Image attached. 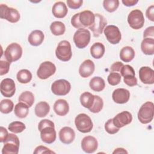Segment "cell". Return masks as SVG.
<instances>
[{"mask_svg":"<svg viewBox=\"0 0 154 154\" xmlns=\"http://www.w3.org/2000/svg\"><path fill=\"white\" fill-rule=\"evenodd\" d=\"M153 106V103L149 101L141 105L137 115L138 119L141 123L147 124L152 122L154 114Z\"/></svg>","mask_w":154,"mask_h":154,"instance_id":"obj_1","label":"cell"},{"mask_svg":"<svg viewBox=\"0 0 154 154\" xmlns=\"http://www.w3.org/2000/svg\"><path fill=\"white\" fill-rule=\"evenodd\" d=\"M19 140L13 134H10L4 141V146L2 149V154H17L19 148Z\"/></svg>","mask_w":154,"mask_h":154,"instance_id":"obj_2","label":"cell"},{"mask_svg":"<svg viewBox=\"0 0 154 154\" xmlns=\"http://www.w3.org/2000/svg\"><path fill=\"white\" fill-rule=\"evenodd\" d=\"M75 125L77 130L82 133L90 132L93 127L91 118L84 113L79 114L75 117Z\"/></svg>","mask_w":154,"mask_h":154,"instance_id":"obj_3","label":"cell"},{"mask_svg":"<svg viewBox=\"0 0 154 154\" xmlns=\"http://www.w3.org/2000/svg\"><path fill=\"white\" fill-rule=\"evenodd\" d=\"M90 37L91 34L88 29L79 28L73 35V42L78 48L83 49L90 43Z\"/></svg>","mask_w":154,"mask_h":154,"instance_id":"obj_4","label":"cell"},{"mask_svg":"<svg viewBox=\"0 0 154 154\" xmlns=\"http://www.w3.org/2000/svg\"><path fill=\"white\" fill-rule=\"evenodd\" d=\"M55 55L57 58L62 61H69L72 56L70 42L67 40L61 41L56 48Z\"/></svg>","mask_w":154,"mask_h":154,"instance_id":"obj_5","label":"cell"},{"mask_svg":"<svg viewBox=\"0 0 154 154\" xmlns=\"http://www.w3.org/2000/svg\"><path fill=\"white\" fill-rule=\"evenodd\" d=\"M22 55V48L17 43L10 44L4 52V57L7 61L10 63L19 60Z\"/></svg>","mask_w":154,"mask_h":154,"instance_id":"obj_6","label":"cell"},{"mask_svg":"<svg viewBox=\"0 0 154 154\" xmlns=\"http://www.w3.org/2000/svg\"><path fill=\"white\" fill-rule=\"evenodd\" d=\"M128 22L132 29L141 28L144 23V18L142 11L138 9L131 11L128 16Z\"/></svg>","mask_w":154,"mask_h":154,"instance_id":"obj_7","label":"cell"},{"mask_svg":"<svg viewBox=\"0 0 154 154\" xmlns=\"http://www.w3.org/2000/svg\"><path fill=\"white\" fill-rule=\"evenodd\" d=\"M1 18L7 20L11 23H16L20 19L19 11L12 7H8L7 5L1 4L0 5Z\"/></svg>","mask_w":154,"mask_h":154,"instance_id":"obj_8","label":"cell"},{"mask_svg":"<svg viewBox=\"0 0 154 154\" xmlns=\"http://www.w3.org/2000/svg\"><path fill=\"white\" fill-rule=\"evenodd\" d=\"M71 89L70 82L66 79H58L54 81L51 85L52 92L57 96H65Z\"/></svg>","mask_w":154,"mask_h":154,"instance_id":"obj_9","label":"cell"},{"mask_svg":"<svg viewBox=\"0 0 154 154\" xmlns=\"http://www.w3.org/2000/svg\"><path fill=\"white\" fill-rule=\"evenodd\" d=\"M121 76L123 77L124 82L129 87H134L137 84V79L134 68L128 64L123 65L120 70Z\"/></svg>","mask_w":154,"mask_h":154,"instance_id":"obj_10","label":"cell"},{"mask_svg":"<svg viewBox=\"0 0 154 154\" xmlns=\"http://www.w3.org/2000/svg\"><path fill=\"white\" fill-rule=\"evenodd\" d=\"M56 71L55 64L51 61H44L42 63L37 71V76L41 79H46L53 75Z\"/></svg>","mask_w":154,"mask_h":154,"instance_id":"obj_11","label":"cell"},{"mask_svg":"<svg viewBox=\"0 0 154 154\" xmlns=\"http://www.w3.org/2000/svg\"><path fill=\"white\" fill-rule=\"evenodd\" d=\"M103 32L107 40L111 44L116 45L121 40V32L119 28L115 25H110L106 26L104 28Z\"/></svg>","mask_w":154,"mask_h":154,"instance_id":"obj_12","label":"cell"},{"mask_svg":"<svg viewBox=\"0 0 154 154\" xmlns=\"http://www.w3.org/2000/svg\"><path fill=\"white\" fill-rule=\"evenodd\" d=\"M107 24L105 18L100 14H95V20L94 23L88 28L92 31L93 36L97 37L103 32V30L105 28Z\"/></svg>","mask_w":154,"mask_h":154,"instance_id":"obj_13","label":"cell"},{"mask_svg":"<svg viewBox=\"0 0 154 154\" xmlns=\"http://www.w3.org/2000/svg\"><path fill=\"white\" fill-rule=\"evenodd\" d=\"M1 93L6 97H12L16 91L14 81L11 78H5L1 82Z\"/></svg>","mask_w":154,"mask_h":154,"instance_id":"obj_14","label":"cell"},{"mask_svg":"<svg viewBox=\"0 0 154 154\" xmlns=\"http://www.w3.org/2000/svg\"><path fill=\"white\" fill-rule=\"evenodd\" d=\"M132 120V116L129 111H124L117 114L113 119L114 125L118 128H121L131 123Z\"/></svg>","mask_w":154,"mask_h":154,"instance_id":"obj_15","label":"cell"},{"mask_svg":"<svg viewBox=\"0 0 154 154\" xmlns=\"http://www.w3.org/2000/svg\"><path fill=\"white\" fill-rule=\"evenodd\" d=\"M98 147V143L96 138L93 136H86L82 140L81 148L84 152L87 153L94 152Z\"/></svg>","mask_w":154,"mask_h":154,"instance_id":"obj_16","label":"cell"},{"mask_svg":"<svg viewBox=\"0 0 154 154\" xmlns=\"http://www.w3.org/2000/svg\"><path fill=\"white\" fill-rule=\"evenodd\" d=\"M40 138L42 141L47 144H51L56 140V131L55 125L48 126L40 131Z\"/></svg>","mask_w":154,"mask_h":154,"instance_id":"obj_17","label":"cell"},{"mask_svg":"<svg viewBox=\"0 0 154 154\" xmlns=\"http://www.w3.org/2000/svg\"><path fill=\"white\" fill-rule=\"evenodd\" d=\"M139 78L144 84H153L154 83V71L148 66L141 67L139 70Z\"/></svg>","mask_w":154,"mask_h":154,"instance_id":"obj_18","label":"cell"},{"mask_svg":"<svg viewBox=\"0 0 154 154\" xmlns=\"http://www.w3.org/2000/svg\"><path fill=\"white\" fill-rule=\"evenodd\" d=\"M112 100L116 103L123 104L129 100L130 97V93L129 90L125 88H117L112 92Z\"/></svg>","mask_w":154,"mask_h":154,"instance_id":"obj_19","label":"cell"},{"mask_svg":"<svg viewBox=\"0 0 154 154\" xmlns=\"http://www.w3.org/2000/svg\"><path fill=\"white\" fill-rule=\"evenodd\" d=\"M75 138V133L73 129L65 126L61 128L59 132V138L60 141L66 144L72 143Z\"/></svg>","mask_w":154,"mask_h":154,"instance_id":"obj_20","label":"cell"},{"mask_svg":"<svg viewBox=\"0 0 154 154\" xmlns=\"http://www.w3.org/2000/svg\"><path fill=\"white\" fill-rule=\"evenodd\" d=\"M94 64L90 60L84 61L79 66V73L82 78H88L91 76L94 71Z\"/></svg>","mask_w":154,"mask_h":154,"instance_id":"obj_21","label":"cell"},{"mask_svg":"<svg viewBox=\"0 0 154 154\" xmlns=\"http://www.w3.org/2000/svg\"><path fill=\"white\" fill-rule=\"evenodd\" d=\"M79 20L84 28H88L94 23L95 14L90 10H84L79 13Z\"/></svg>","mask_w":154,"mask_h":154,"instance_id":"obj_22","label":"cell"},{"mask_svg":"<svg viewBox=\"0 0 154 154\" xmlns=\"http://www.w3.org/2000/svg\"><path fill=\"white\" fill-rule=\"evenodd\" d=\"M54 111L58 116H66L69 111V105L68 102L64 99H58L54 104Z\"/></svg>","mask_w":154,"mask_h":154,"instance_id":"obj_23","label":"cell"},{"mask_svg":"<svg viewBox=\"0 0 154 154\" xmlns=\"http://www.w3.org/2000/svg\"><path fill=\"white\" fill-rule=\"evenodd\" d=\"M52 12L55 17L63 18L67 14L68 9L64 2L62 1H58L54 4Z\"/></svg>","mask_w":154,"mask_h":154,"instance_id":"obj_24","label":"cell"},{"mask_svg":"<svg viewBox=\"0 0 154 154\" xmlns=\"http://www.w3.org/2000/svg\"><path fill=\"white\" fill-rule=\"evenodd\" d=\"M44 40V34L40 30H34L28 35L29 43L34 46L40 45Z\"/></svg>","mask_w":154,"mask_h":154,"instance_id":"obj_25","label":"cell"},{"mask_svg":"<svg viewBox=\"0 0 154 154\" xmlns=\"http://www.w3.org/2000/svg\"><path fill=\"white\" fill-rule=\"evenodd\" d=\"M141 49L142 52L148 55H152L154 54V39L152 38H145L141 43Z\"/></svg>","mask_w":154,"mask_h":154,"instance_id":"obj_26","label":"cell"},{"mask_svg":"<svg viewBox=\"0 0 154 154\" xmlns=\"http://www.w3.org/2000/svg\"><path fill=\"white\" fill-rule=\"evenodd\" d=\"M50 111V106L46 102L41 101L37 103L35 106V115L38 117H44L48 115Z\"/></svg>","mask_w":154,"mask_h":154,"instance_id":"obj_27","label":"cell"},{"mask_svg":"<svg viewBox=\"0 0 154 154\" xmlns=\"http://www.w3.org/2000/svg\"><path fill=\"white\" fill-rule=\"evenodd\" d=\"M105 48L104 45L100 43L96 42L94 43L90 48L91 55L95 59H100L105 53Z\"/></svg>","mask_w":154,"mask_h":154,"instance_id":"obj_28","label":"cell"},{"mask_svg":"<svg viewBox=\"0 0 154 154\" xmlns=\"http://www.w3.org/2000/svg\"><path fill=\"white\" fill-rule=\"evenodd\" d=\"M135 51L134 49L129 46L123 47L120 52V59L126 63L130 62L135 57Z\"/></svg>","mask_w":154,"mask_h":154,"instance_id":"obj_29","label":"cell"},{"mask_svg":"<svg viewBox=\"0 0 154 154\" xmlns=\"http://www.w3.org/2000/svg\"><path fill=\"white\" fill-rule=\"evenodd\" d=\"M89 85L90 88L97 92L102 91L105 87V83L103 78L99 76L93 77L90 81Z\"/></svg>","mask_w":154,"mask_h":154,"instance_id":"obj_30","label":"cell"},{"mask_svg":"<svg viewBox=\"0 0 154 154\" xmlns=\"http://www.w3.org/2000/svg\"><path fill=\"white\" fill-rule=\"evenodd\" d=\"M28 106L23 102H19L14 106V114L15 115L20 118H25L28 114Z\"/></svg>","mask_w":154,"mask_h":154,"instance_id":"obj_31","label":"cell"},{"mask_svg":"<svg viewBox=\"0 0 154 154\" xmlns=\"http://www.w3.org/2000/svg\"><path fill=\"white\" fill-rule=\"evenodd\" d=\"M94 100V95L92 94L89 92H84L80 96V102L82 106L84 107L90 109Z\"/></svg>","mask_w":154,"mask_h":154,"instance_id":"obj_32","label":"cell"},{"mask_svg":"<svg viewBox=\"0 0 154 154\" xmlns=\"http://www.w3.org/2000/svg\"><path fill=\"white\" fill-rule=\"evenodd\" d=\"M50 29L54 35H61L65 32L66 27L63 22L60 21H55L51 24Z\"/></svg>","mask_w":154,"mask_h":154,"instance_id":"obj_33","label":"cell"},{"mask_svg":"<svg viewBox=\"0 0 154 154\" xmlns=\"http://www.w3.org/2000/svg\"><path fill=\"white\" fill-rule=\"evenodd\" d=\"M19 101L20 102H23L27 105L28 107H31L34 102V96L32 92L29 91H25L22 92L19 97Z\"/></svg>","mask_w":154,"mask_h":154,"instance_id":"obj_34","label":"cell"},{"mask_svg":"<svg viewBox=\"0 0 154 154\" xmlns=\"http://www.w3.org/2000/svg\"><path fill=\"white\" fill-rule=\"evenodd\" d=\"M16 78L20 83L27 84L31 81L32 74L31 72L27 69H22L17 72Z\"/></svg>","mask_w":154,"mask_h":154,"instance_id":"obj_35","label":"cell"},{"mask_svg":"<svg viewBox=\"0 0 154 154\" xmlns=\"http://www.w3.org/2000/svg\"><path fill=\"white\" fill-rule=\"evenodd\" d=\"M26 128L25 125L19 121H14L10 123L8 125V129L10 130V131L15 133L18 134L23 132Z\"/></svg>","mask_w":154,"mask_h":154,"instance_id":"obj_36","label":"cell"},{"mask_svg":"<svg viewBox=\"0 0 154 154\" xmlns=\"http://www.w3.org/2000/svg\"><path fill=\"white\" fill-rule=\"evenodd\" d=\"M14 107L13 102L10 99H3L0 103V111L3 114H8Z\"/></svg>","mask_w":154,"mask_h":154,"instance_id":"obj_37","label":"cell"},{"mask_svg":"<svg viewBox=\"0 0 154 154\" xmlns=\"http://www.w3.org/2000/svg\"><path fill=\"white\" fill-rule=\"evenodd\" d=\"M103 106V102L102 99L98 96L94 95V100L93 105L88 109L91 112L98 113L102 109Z\"/></svg>","mask_w":154,"mask_h":154,"instance_id":"obj_38","label":"cell"},{"mask_svg":"<svg viewBox=\"0 0 154 154\" xmlns=\"http://www.w3.org/2000/svg\"><path fill=\"white\" fill-rule=\"evenodd\" d=\"M119 5L118 0H104L103 6L104 8L108 12L112 13L115 11Z\"/></svg>","mask_w":154,"mask_h":154,"instance_id":"obj_39","label":"cell"},{"mask_svg":"<svg viewBox=\"0 0 154 154\" xmlns=\"http://www.w3.org/2000/svg\"><path fill=\"white\" fill-rule=\"evenodd\" d=\"M107 81L109 85L113 86L117 85L121 81V75L119 73L112 72L109 74L107 78Z\"/></svg>","mask_w":154,"mask_h":154,"instance_id":"obj_40","label":"cell"},{"mask_svg":"<svg viewBox=\"0 0 154 154\" xmlns=\"http://www.w3.org/2000/svg\"><path fill=\"white\" fill-rule=\"evenodd\" d=\"M105 129L109 134H114L119 132V128L116 127L112 122V119H109L105 124Z\"/></svg>","mask_w":154,"mask_h":154,"instance_id":"obj_41","label":"cell"},{"mask_svg":"<svg viewBox=\"0 0 154 154\" xmlns=\"http://www.w3.org/2000/svg\"><path fill=\"white\" fill-rule=\"evenodd\" d=\"M10 63L8 61L0 60V75H4L7 74L10 69Z\"/></svg>","mask_w":154,"mask_h":154,"instance_id":"obj_42","label":"cell"},{"mask_svg":"<svg viewBox=\"0 0 154 154\" xmlns=\"http://www.w3.org/2000/svg\"><path fill=\"white\" fill-rule=\"evenodd\" d=\"M82 3V0H67V5L72 9H78L80 8Z\"/></svg>","mask_w":154,"mask_h":154,"instance_id":"obj_43","label":"cell"},{"mask_svg":"<svg viewBox=\"0 0 154 154\" xmlns=\"http://www.w3.org/2000/svg\"><path fill=\"white\" fill-rule=\"evenodd\" d=\"M79 13L74 14L71 19V23H72V26L75 28H79H79H84L79 22Z\"/></svg>","mask_w":154,"mask_h":154,"instance_id":"obj_44","label":"cell"},{"mask_svg":"<svg viewBox=\"0 0 154 154\" xmlns=\"http://www.w3.org/2000/svg\"><path fill=\"white\" fill-rule=\"evenodd\" d=\"M55 152L51 150L48 147L43 146H38L34 151V153L38 154V153H54Z\"/></svg>","mask_w":154,"mask_h":154,"instance_id":"obj_45","label":"cell"},{"mask_svg":"<svg viewBox=\"0 0 154 154\" xmlns=\"http://www.w3.org/2000/svg\"><path fill=\"white\" fill-rule=\"evenodd\" d=\"M153 36H154V27H153V26L147 27L144 31V34H143L144 38H150V37L153 38Z\"/></svg>","mask_w":154,"mask_h":154,"instance_id":"obj_46","label":"cell"},{"mask_svg":"<svg viewBox=\"0 0 154 154\" xmlns=\"http://www.w3.org/2000/svg\"><path fill=\"white\" fill-rule=\"evenodd\" d=\"M53 125H54V123L51 120H48V119H43L39 122L38 125V129L40 131L42 129H43V128H45L46 126H53Z\"/></svg>","mask_w":154,"mask_h":154,"instance_id":"obj_47","label":"cell"},{"mask_svg":"<svg viewBox=\"0 0 154 154\" xmlns=\"http://www.w3.org/2000/svg\"><path fill=\"white\" fill-rule=\"evenodd\" d=\"M146 17L152 22L154 21V5H152L149 7L146 12Z\"/></svg>","mask_w":154,"mask_h":154,"instance_id":"obj_48","label":"cell"},{"mask_svg":"<svg viewBox=\"0 0 154 154\" xmlns=\"http://www.w3.org/2000/svg\"><path fill=\"white\" fill-rule=\"evenodd\" d=\"M8 135V133L7 130L3 126H1V128H0V142L4 143V141L6 140Z\"/></svg>","mask_w":154,"mask_h":154,"instance_id":"obj_49","label":"cell"},{"mask_svg":"<svg viewBox=\"0 0 154 154\" xmlns=\"http://www.w3.org/2000/svg\"><path fill=\"white\" fill-rule=\"evenodd\" d=\"M123 66V63L120 61L115 62L111 65V70L112 72H120Z\"/></svg>","mask_w":154,"mask_h":154,"instance_id":"obj_50","label":"cell"},{"mask_svg":"<svg viewBox=\"0 0 154 154\" xmlns=\"http://www.w3.org/2000/svg\"><path fill=\"white\" fill-rule=\"evenodd\" d=\"M138 0H123L122 3L127 7L134 6L138 3Z\"/></svg>","mask_w":154,"mask_h":154,"instance_id":"obj_51","label":"cell"},{"mask_svg":"<svg viewBox=\"0 0 154 154\" xmlns=\"http://www.w3.org/2000/svg\"><path fill=\"white\" fill-rule=\"evenodd\" d=\"M112 153H128V152L123 148H117L114 150Z\"/></svg>","mask_w":154,"mask_h":154,"instance_id":"obj_52","label":"cell"}]
</instances>
